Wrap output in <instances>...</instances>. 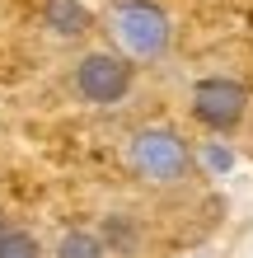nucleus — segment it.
Instances as JSON below:
<instances>
[{"instance_id": "1", "label": "nucleus", "mask_w": 253, "mask_h": 258, "mask_svg": "<svg viewBox=\"0 0 253 258\" xmlns=\"http://www.w3.org/2000/svg\"><path fill=\"white\" fill-rule=\"evenodd\" d=\"M127 169L150 188H178L192 178V150L169 127H141L127 141Z\"/></svg>"}, {"instance_id": "2", "label": "nucleus", "mask_w": 253, "mask_h": 258, "mask_svg": "<svg viewBox=\"0 0 253 258\" xmlns=\"http://www.w3.org/2000/svg\"><path fill=\"white\" fill-rule=\"evenodd\" d=\"M113 38L131 61H159L174 42V24L155 0H122L113 10Z\"/></svg>"}, {"instance_id": "3", "label": "nucleus", "mask_w": 253, "mask_h": 258, "mask_svg": "<svg viewBox=\"0 0 253 258\" xmlns=\"http://www.w3.org/2000/svg\"><path fill=\"white\" fill-rule=\"evenodd\" d=\"M131 85H136V66H131L127 52H85L75 61V94L85 103H94V108H113V103H122L131 94Z\"/></svg>"}, {"instance_id": "4", "label": "nucleus", "mask_w": 253, "mask_h": 258, "mask_svg": "<svg viewBox=\"0 0 253 258\" xmlns=\"http://www.w3.org/2000/svg\"><path fill=\"white\" fill-rule=\"evenodd\" d=\"M248 113V89L234 75H206L192 85V117L211 132H230L239 127Z\"/></svg>"}, {"instance_id": "5", "label": "nucleus", "mask_w": 253, "mask_h": 258, "mask_svg": "<svg viewBox=\"0 0 253 258\" xmlns=\"http://www.w3.org/2000/svg\"><path fill=\"white\" fill-rule=\"evenodd\" d=\"M42 24L52 28L56 38H85L89 33V10L80 0H47V10H42Z\"/></svg>"}, {"instance_id": "6", "label": "nucleus", "mask_w": 253, "mask_h": 258, "mask_svg": "<svg viewBox=\"0 0 253 258\" xmlns=\"http://www.w3.org/2000/svg\"><path fill=\"white\" fill-rule=\"evenodd\" d=\"M56 258H108V244L89 230H66L56 239Z\"/></svg>"}, {"instance_id": "7", "label": "nucleus", "mask_w": 253, "mask_h": 258, "mask_svg": "<svg viewBox=\"0 0 253 258\" xmlns=\"http://www.w3.org/2000/svg\"><path fill=\"white\" fill-rule=\"evenodd\" d=\"M0 258H47V253H42L38 235L19 230V225H5L0 230Z\"/></svg>"}, {"instance_id": "8", "label": "nucleus", "mask_w": 253, "mask_h": 258, "mask_svg": "<svg viewBox=\"0 0 253 258\" xmlns=\"http://www.w3.org/2000/svg\"><path fill=\"white\" fill-rule=\"evenodd\" d=\"M0 230H5V221H0Z\"/></svg>"}]
</instances>
